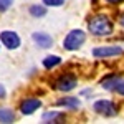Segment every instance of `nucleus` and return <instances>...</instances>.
Instances as JSON below:
<instances>
[{
	"instance_id": "16",
	"label": "nucleus",
	"mask_w": 124,
	"mask_h": 124,
	"mask_svg": "<svg viewBox=\"0 0 124 124\" xmlns=\"http://www.w3.org/2000/svg\"><path fill=\"white\" fill-rule=\"evenodd\" d=\"M12 3H13V0H0V12L8 10L12 7Z\"/></svg>"
},
{
	"instance_id": "14",
	"label": "nucleus",
	"mask_w": 124,
	"mask_h": 124,
	"mask_svg": "<svg viewBox=\"0 0 124 124\" xmlns=\"http://www.w3.org/2000/svg\"><path fill=\"white\" fill-rule=\"evenodd\" d=\"M63 114L61 113H58V111H51V113H45L43 114V121H51V123H55L58 119H61Z\"/></svg>"
},
{
	"instance_id": "3",
	"label": "nucleus",
	"mask_w": 124,
	"mask_h": 124,
	"mask_svg": "<svg viewBox=\"0 0 124 124\" xmlns=\"http://www.w3.org/2000/svg\"><path fill=\"white\" fill-rule=\"evenodd\" d=\"M78 85V79L76 76L73 75V73H65V75H61V76H58L55 81H53V88L58 89V91H71V89H75Z\"/></svg>"
},
{
	"instance_id": "11",
	"label": "nucleus",
	"mask_w": 124,
	"mask_h": 124,
	"mask_svg": "<svg viewBox=\"0 0 124 124\" xmlns=\"http://www.w3.org/2000/svg\"><path fill=\"white\" fill-rule=\"evenodd\" d=\"M15 121V113L8 108H0V123L8 124Z\"/></svg>"
},
{
	"instance_id": "17",
	"label": "nucleus",
	"mask_w": 124,
	"mask_h": 124,
	"mask_svg": "<svg viewBox=\"0 0 124 124\" xmlns=\"http://www.w3.org/2000/svg\"><path fill=\"white\" fill-rule=\"evenodd\" d=\"M114 91H117V94L124 96V79H121V81L117 83V86L114 88Z\"/></svg>"
},
{
	"instance_id": "4",
	"label": "nucleus",
	"mask_w": 124,
	"mask_h": 124,
	"mask_svg": "<svg viewBox=\"0 0 124 124\" xmlns=\"http://www.w3.org/2000/svg\"><path fill=\"white\" fill-rule=\"evenodd\" d=\"M93 109H94V113L104 116V117H111V116L117 114L116 104L113 101H109V99H99V101H96L94 104H93Z\"/></svg>"
},
{
	"instance_id": "8",
	"label": "nucleus",
	"mask_w": 124,
	"mask_h": 124,
	"mask_svg": "<svg viewBox=\"0 0 124 124\" xmlns=\"http://www.w3.org/2000/svg\"><path fill=\"white\" fill-rule=\"evenodd\" d=\"M31 38H33V41H35L40 48H50L53 45V38H51L50 35H46V33H41V31L33 33Z\"/></svg>"
},
{
	"instance_id": "2",
	"label": "nucleus",
	"mask_w": 124,
	"mask_h": 124,
	"mask_svg": "<svg viewBox=\"0 0 124 124\" xmlns=\"http://www.w3.org/2000/svg\"><path fill=\"white\" fill-rule=\"evenodd\" d=\"M85 40H86V33L83 30H71L63 40V48L68 51H75L85 43Z\"/></svg>"
},
{
	"instance_id": "9",
	"label": "nucleus",
	"mask_w": 124,
	"mask_h": 124,
	"mask_svg": "<svg viewBox=\"0 0 124 124\" xmlns=\"http://www.w3.org/2000/svg\"><path fill=\"white\" fill-rule=\"evenodd\" d=\"M56 106H65V108H70V109H76V108L81 106V103L75 96H65V98H60L56 101Z\"/></svg>"
},
{
	"instance_id": "19",
	"label": "nucleus",
	"mask_w": 124,
	"mask_h": 124,
	"mask_svg": "<svg viewBox=\"0 0 124 124\" xmlns=\"http://www.w3.org/2000/svg\"><path fill=\"white\" fill-rule=\"evenodd\" d=\"M106 2H109V3H114V5H117V3H123L124 0H106Z\"/></svg>"
},
{
	"instance_id": "12",
	"label": "nucleus",
	"mask_w": 124,
	"mask_h": 124,
	"mask_svg": "<svg viewBox=\"0 0 124 124\" xmlns=\"http://www.w3.org/2000/svg\"><path fill=\"white\" fill-rule=\"evenodd\" d=\"M60 63H61V58L56 56V55H50V56H46L43 60V66L46 68V70H53V68L58 66Z\"/></svg>"
},
{
	"instance_id": "1",
	"label": "nucleus",
	"mask_w": 124,
	"mask_h": 124,
	"mask_svg": "<svg viewBox=\"0 0 124 124\" xmlns=\"http://www.w3.org/2000/svg\"><path fill=\"white\" fill-rule=\"evenodd\" d=\"M88 30L91 35H96V37H108L113 33L114 27H113V22L106 15H94L88 22Z\"/></svg>"
},
{
	"instance_id": "10",
	"label": "nucleus",
	"mask_w": 124,
	"mask_h": 124,
	"mask_svg": "<svg viewBox=\"0 0 124 124\" xmlns=\"http://www.w3.org/2000/svg\"><path fill=\"white\" fill-rule=\"evenodd\" d=\"M121 81V78L117 75H109V76H104L101 79V86L104 89H109V91H114V88L117 86V83Z\"/></svg>"
},
{
	"instance_id": "5",
	"label": "nucleus",
	"mask_w": 124,
	"mask_h": 124,
	"mask_svg": "<svg viewBox=\"0 0 124 124\" xmlns=\"http://www.w3.org/2000/svg\"><path fill=\"white\" fill-rule=\"evenodd\" d=\"M124 50L119 46H98L93 50V56L96 58H109V56H117L123 55Z\"/></svg>"
},
{
	"instance_id": "6",
	"label": "nucleus",
	"mask_w": 124,
	"mask_h": 124,
	"mask_svg": "<svg viewBox=\"0 0 124 124\" xmlns=\"http://www.w3.org/2000/svg\"><path fill=\"white\" fill-rule=\"evenodd\" d=\"M0 41L8 50H17L20 46V37L15 31H2L0 33Z\"/></svg>"
},
{
	"instance_id": "20",
	"label": "nucleus",
	"mask_w": 124,
	"mask_h": 124,
	"mask_svg": "<svg viewBox=\"0 0 124 124\" xmlns=\"http://www.w3.org/2000/svg\"><path fill=\"white\" fill-rule=\"evenodd\" d=\"M121 25H123V27H124V15H123V17H121Z\"/></svg>"
},
{
	"instance_id": "7",
	"label": "nucleus",
	"mask_w": 124,
	"mask_h": 124,
	"mask_svg": "<svg viewBox=\"0 0 124 124\" xmlns=\"http://www.w3.org/2000/svg\"><path fill=\"white\" fill-rule=\"evenodd\" d=\"M38 108H41V101L37 99V98H28V99H25V101H22V104H20V111L23 113V114H33Z\"/></svg>"
},
{
	"instance_id": "13",
	"label": "nucleus",
	"mask_w": 124,
	"mask_h": 124,
	"mask_svg": "<svg viewBox=\"0 0 124 124\" xmlns=\"http://www.w3.org/2000/svg\"><path fill=\"white\" fill-rule=\"evenodd\" d=\"M30 15L31 17H45L46 15V7L45 5H31L30 7Z\"/></svg>"
},
{
	"instance_id": "18",
	"label": "nucleus",
	"mask_w": 124,
	"mask_h": 124,
	"mask_svg": "<svg viewBox=\"0 0 124 124\" xmlns=\"http://www.w3.org/2000/svg\"><path fill=\"white\" fill-rule=\"evenodd\" d=\"M0 98H5V88L0 85Z\"/></svg>"
},
{
	"instance_id": "15",
	"label": "nucleus",
	"mask_w": 124,
	"mask_h": 124,
	"mask_svg": "<svg viewBox=\"0 0 124 124\" xmlns=\"http://www.w3.org/2000/svg\"><path fill=\"white\" fill-rule=\"evenodd\" d=\"M43 3L46 7H61L65 3V0H43Z\"/></svg>"
}]
</instances>
